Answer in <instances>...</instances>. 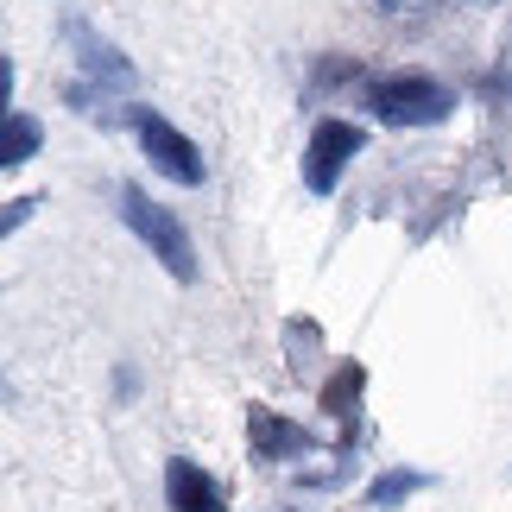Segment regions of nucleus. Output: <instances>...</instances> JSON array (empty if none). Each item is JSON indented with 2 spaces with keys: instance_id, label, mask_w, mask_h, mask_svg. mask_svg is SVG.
Masks as SVG:
<instances>
[{
  "instance_id": "f257e3e1",
  "label": "nucleus",
  "mask_w": 512,
  "mask_h": 512,
  "mask_svg": "<svg viewBox=\"0 0 512 512\" xmlns=\"http://www.w3.org/2000/svg\"><path fill=\"white\" fill-rule=\"evenodd\" d=\"M367 114L380 127H443L456 114V89L437 83V76H373L367 83Z\"/></svg>"
},
{
  "instance_id": "9d476101",
  "label": "nucleus",
  "mask_w": 512,
  "mask_h": 512,
  "mask_svg": "<svg viewBox=\"0 0 512 512\" xmlns=\"http://www.w3.org/2000/svg\"><path fill=\"white\" fill-rule=\"evenodd\" d=\"M32 209H38V196H13V203H7V215H0V228H7V234H13V228H19V222H26V215H32Z\"/></svg>"
},
{
  "instance_id": "9b49d317",
  "label": "nucleus",
  "mask_w": 512,
  "mask_h": 512,
  "mask_svg": "<svg viewBox=\"0 0 512 512\" xmlns=\"http://www.w3.org/2000/svg\"><path fill=\"white\" fill-rule=\"evenodd\" d=\"M380 13H405V7H424V0H373Z\"/></svg>"
},
{
  "instance_id": "7ed1b4c3",
  "label": "nucleus",
  "mask_w": 512,
  "mask_h": 512,
  "mask_svg": "<svg viewBox=\"0 0 512 512\" xmlns=\"http://www.w3.org/2000/svg\"><path fill=\"white\" fill-rule=\"evenodd\" d=\"M133 140H140L146 165L159 171V177H171V184L196 190V184L209 177V165H203V152H196V140H190L184 127H171L159 108H133Z\"/></svg>"
},
{
  "instance_id": "20e7f679",
  "label": "nucleus",
  "mask_w": 512,
  "mask_h": 512,
  "mask_svg": "<svg viewBox=\"0 0 512 512\" xmlns=\"http://www.w3.org/2000/svg\"><path fill=\"white\" fill-rule=\"evenodd\" d=\"M361 146H367V133L354 121H336V114L317 121V127H310V146H304V190L310 196H336L348 165L361 159Z\"/></svg>"
},
{
  "instance_id": "0eeeda50",
  "label": "nucleus",
  "mask_w": 512,
  "mask_h": 512,
  "mask_svg": "<svg viewBox=\"0 0 512 512\" xmlns=\"http://www.w3.org/2000/svg\"><path fill=\"white\" fill-rule=\"evenodd\" d=\"M247 424H253V456H260V462H272V456H304V449H310V430L304 424H279L266 405H253Z\"/></svg>"
},
{
  "instance_id": "423d86ee",
  "label": "nucleus",
  "mask_w": 512,
  "mask_h": 512,
  "mask_svg": "<svg viewBox=\"0 0 512 512\" xmlns=\"http://www.w3.org/2000/svg\"><path fill=\"white\" fill-rule=\"evenodd\" d=\"M165 506H171V512H222V487L209 481L203 462L171 456V462H165Z\"/></svg>"
},
{
  "instance_id": "39448f33",
  "label": "nucleus",
  "mask_w": 512,
  "mask_h": 512,
  "mask_svg": "<svg viewBox=\"0 0 512 512\" xmlns=\"http://www.w3.org/2000/svg\"><path fill=\"white\" fill-rule=\"evenodd\" d=\"M70 45H76V64H83V76H89L83 89L70 83V102H95V95H127V89H133V64H127V57L114 51L95 26H70Z\"/></svg>"
},
{
  "instance_id": "6e6552de",
  "label": "nucleus",
  "mask_w": 512,
  "mask_h": 512,
  "mask_svg": "<svg viewBox=\"0 0 512 512\" xmlns=\"http://www.w3.org/2000/svg\"><path fill=\"white\" fill-rule=\"evenodd\" d=\"M38 146H45V127H38L32 114L7 108V121H0V165H7V171L32 165V152H38Z\"/></svg>"
},
{
  "instance_id": "1a4fd4ad",
  "label": "nucleus",
  "mask_w": 512,
  "mask_h": 512,
  "mask_svg": "<svg viewBox=\"0 0 512 512\" xmlns=\"http://www.w3.org/2000/svg\"><path fill=\"white\" fill-rule=\"evenodd\" d=\"M424 487H430V475H418V468H386V475L367 481V506L392 512V506H405L411 494H424Z\"/></svg>"
},
{
  "instance_id": "f03ea898",
  "label": "nucleus",
  "mask_w": 512,
  "mask_h": 512,
  "mask_svg": "<svg viewBox=\"0 0 512 512\" xmlns=\"http://www.w3.org/2000/svg\"><path fill=\"white\" fill-rule=\"evenodd\" d=\"M121 222L133 228V241H140L177 285H190V279H196V247H190L184 222H177V209H165L159 196H146V190L121 184Z\"/></svg>"
}]
</instances>
